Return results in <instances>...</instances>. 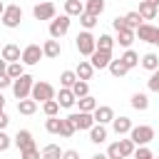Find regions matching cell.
<instances>
[{"instance_id":"7bdbcfd3","label":"cell","mask_w":159,"mask_h":159,"mask_svg":"<svg viewBox=\"0 0 159 159\" xmlns=\"http://www.w3.org/2000/svg\"><path fill=\"white\" fill-rule=\"evenodd\" d=\"M134 159H154V154H152L149 147H137L134 149Z\"/></svg>"},{"instance_id":"4fadbf2b","label":"cell","mask_w":159,"mask_h":159,"mask_svg":"<svg viewBox=\"0 0 159 159\" xmlns=\"http://www.w3.org/2000/svg\"><path fill=\"white\" fill-rule=\"evenodd\" d=\"M12 144H17V149H20V152H22V149H30V147H35L32 132H30V129H17V134H15Z\"/></svg>"},{"instance_id":"e575fe53","label":"cell","mask_w":159,"mask_h":159,"mask_svg":"<svg viewBox=\"0 0 159 159\" xmlns=\"http://www.w3.org/2000/svg\"><path fill=\"white\" fill-rule=\"evenodd\" d=\"M124 22H127V27H129V30H137V27L142 25V17H139V12H137V10H132V12H127V15H124Z\"/></svg>"},{"instance_id":"f5cc1de1","label":"cell","mask_w":159,"mask_h":159,"mask_svg":"<svg viewBox=\"0 0 159 159\" xmlns=\"http://www.w3.org/2000/svg\"><path fill=\"white\" fill-rule=\"evenodd\" d=\"M92 159H109V157H107V154H102V152H99V154H94V157H92Z\"/></svg>"},{"instance_id":"603a6c76","label":"cell","mask_w":159,"mask_h":159,"mask_svg":"<svg viewBox=\"0 0 159 159\" xmlns=\"http://www.w3.org/2000/svg\"><path fill=\"white\" fill-rule=\"evenodd\" d=\"M17 112L20 114H25V117H30V114H35L37 112V102L35 99H17Z\"/></svg>"},{"instance_id":"9c48e42d","label":"cell","mask_w":159,"mask_h":159,"mask_svg":"<svg viewBox=\"0 0 159 159\" xmlns=\"http://www.w3.org/2000/svg\"><path fill=\"white\" fill-rule=\"evenodd\" d=\"M70 119H72V124H75V129H84V132H89L92 127H94V117L89 114V112H72L70 114Z\"/></svg>"},{"instance_id":"d6986e66","label":"cell","mask_w":159,"mask_h":159,"mask_svg":"<svg viewBox=\"0 0 159 159\" xmlns=\"http://www.w3.org/2000/svg\"><path fill=\"white\" fill-rule=\"evenodd\" d=\"M75 75H77V80L87 82V80H92V75H94V67L89 65V60H80V65H77Z\"/></svg>"},{"instance_id":"2e32d148","label":"cell","mask_w":159,"mask_h":159,"mask_svg":"<svg viewBox=\"0 0 159 159\" xmlns=\"http://www.w3.org/2000/svg\"><path fill=\"white\" fill-rule=\"evenodd\" d=\"M139 17L142 20H157V15H159V7L154 5V2H147V0H139Z\"/></svg>"},{"instance_id":"ee69618b","label":"cell","mask_w":159,"mask_h":159,"mask_svg":"<svg viewBox=\"0 0 159 159\" xmlns=\"http://www.w3.org/2000/svg\"><path fill=\"white\" fill-rule=\"evenodd\" d=\"M147 87H149L152 92H159V70H154V72H152V77L147 80Z\"/></svg>"},{"instance_id":"5bb4252c","label":"cell","mask_w":159,"mask_h":159,"mask_svg":"<svg viewBox=\"0 0 159 159\" xmlns=\"http://www.w3.org/2000/svg\"><path fill=\"white\" fill-rule=\"evenodd\" d=\"M42 55L45 57H50V60H57L60 55H62V45H60V40H45L42 42Z\"/></svg>"},{"instance_id":"7c38bea8","label":"cell","mask_w":159,"mask_h":159,"mask_svg":"<svg viewBox=\"0 0 159 159\" xmlns=\"http://www.w3.org/2000/svg\"><path fill=\"white\" fill-rule=\"evenodd\" d=\"M55 99H57V104H60L62 109H70V107L77 104V97H75L72 89H67V87H60V92L55 94Z\"/></svg>"},{"instance_id":"3957f363","label":"cell","mask_w":159,"mask_h":159,"mask_svg":"<svg viewBox=\"0 0 159 159\" xmlns=\"http://www.w3.org/2000/svg\"><path fill=\"white\" fill-rule=\"evenodd\" d=\"M129 139L134 142V147H147V144L154 139V127H149V124L132 127V129H129Z\"/></svg>"},{"instance_id":"4dcf8cb0","label":"cell","mask_w":159,"mask_h":159,"mask_svg":"<svg viewBox=\"0 0 159 159\" xmlns=\"http://www.w3.org/2000/svg\"><path fill=\"white\" fill-rule=\"evenodd\" d=\"M5 75H7L10 80H17L20 75H25V65H22V62H10L7 70H5Z\"/></svg>"},{"instance_id":"d6a6232c","label":"cell","mask_w":159,"mask_h":159,"mask_svg":"<svg viewBox=\"0 0 159 159\" xmlns=\"http://www.w3.org/2000/svg\"><path fill=\"white\" fill-rule=\"evenodd\" d=\"M119 60H122V62H124V65H127V67H129V70H132V67H137V65H139V55H137V52H134V50H124V55H122V57H119Z\"/></svg>"},{"instance_id":"ffe728a7","label":"cell","mask_w":159,"mask_h":159,"mask_svg":"<svg viewBox=\"0 0 159 159\" xmlns=\"http://www.w3.org/2000/svg\"><path fill=\"white\" fill-rule=\"evenodd\" d=\"M82 12H84V2L82 0H65V15L67 17H75V15L80 17Z\"/></svg>"},{"instance_id":"484cf974","label":"cell","mask_w":159,"mask_h":159,"mask_svg":"<svg viewBox=\"0 0 159 159\" xmlns=\"http://www.w3.org/2000/svg\"><path fill=\"white\" fill-rule=\"evenodd\" d=\"M139 62H142V67H144V70H149V72L159 70V55H157V52H147Z\"/></svg>"},{"instance_id":"60d3db41","label":"cell","mask_w":159,"mask_h":159,"mask_svg":"<svg viewBox=\"0 0 159 159\" xmlns=\"http://www.w3.org/2000/svg\"><path fill=\"white\" fill-rule=\"evenodd\" d=\"M107 157H109V159H124V157H122V149H119V142H112V144L107 147Z\"/></svg>"},{"instance_id":"8992f818","label":"cell","mask_w":159,"mask_h":159,"mask_svg":"<svg viewBox=\"0 0 159 159\" xmlns=\"http://www.w3.org/2000/svg\"><path fill=\"white\" fill-rule=\"evenodd\" d=\"M134 35H137L142 42H149V45H157V47H159V27H157V25L142 22V25L134 30Z\"/></svg>"},{"instance_id":"681fc988","label":"cell","mask_w":159,"mask_h":159,"mask_svg":"<svg viewBox=\"0 0 159 159\" xmlns=\"http://www.w3.org/2000/svg\"><path fill=\"white\" fill-rule=\"evenodd\" d=\"M7 124H10V117L2 112V114H0V132H5V127H7Z\"/></svg>"},{"instance_id":"277c9868","label":"cell","mask_w":159,"mask_h":159,"mask_svg":"<svg viewBox=\"0 0 159 159\" xmlns=\"http://www.w3.org/2000/svg\"><path fill=\"white\" fill-rule=\"evenodd\" d=\"M55 87L50 84V82H42V80H37L35 84H32V92H30V99H35L37 104L40 102H47V99H55Z\"/></svg>"},{"instance_id":"f35d334b","label":"cell","mask_w":159,"mask_h":159,"mask_svg":"<svg viewBox=\"0 0 159 159\" xmlns=\"http://www.w3.org/2000/svg\"><path fill=\"white\" fill-rule=\"evenodd\" d=\"M119 149H122V157L127 159V157H132V154H134V149H137V147H134V142H132V139H119Z\"/></svg>"},{"instance_id":"5b68a950","label":"cell","mask_w":159,"mask_h":159,"mask_svg":"<svg viewBox=\"0 0 159 159\" xmlns=\"http://www.w3.org/2000/svg\"><path fill=\"white\" fill-rule=\"evenodd\" d=\"M0 22L5 27H10V30L20 27V22H22V7L20 5H5V12H2Z\"/></svg>"},{"instance_id":"ab89813d","label":"cell","mask_w":159,"mask_h":159,"mask_svg":"<svg viewBox=\"0 0 159 159\" xmlns=\"http://www.w3.org/2000/svg\"><path fill=\"white\" fill-rule=\"evenodd\" d=\"M97 20H99V17H94V15H89V12H82V15H80V22H82L84 30H92V27L97 25Z\"/></svg>"},{"instance_id":"f546056e","label":"cell","mask_w":159,"mask_h":159,"mask_svg":"<svg viewBox=\"0 0 159 159\" xmlns=\"http://www.w3.org/2000/svg\"><path fill=\"white\" fill-rule=\"evenodd\" d=\"M112 47H114V37L107 35V32H102V35L97 37V50H107V52H112Z\"/></svg>"},{"instance_id":"836d02e7","label":"cell","mask_w":159,"mask_h":159,"mask_svg":"<svg viewBox=\"0 0 159 159\" xmlns=\"http://www.w3.org/2000/svg\"><path fill=\"white\" fill-rule=\"evenodd\" d=\"M70 89H72V94H75L77 99H80V97H87V94H89V84H87V82H82V80H77V82H75V84H72Z\"/></svg>"},{"instance_id":"d590c367","label":"cell","mask_w":159,"mask_h":159,"mask_svg":"<svg viewBox=\"0 0 159 159\" xmlns=\"http://www.w3.org/2000/svg\"><path fill=\"white\" fill-rule=\"evenodd\" d=\"M75 82H77V75H75V70H65V72L60 75V84H62V87H67V89H70Z\"/></svg>"},{"instance_id":"9f6ffc18","label":"cell","mask_w":159,"mask_h":159,"mask_svg":"<svg viewBox=\"0 0 159 159\" xmlns=\"http://www.w3.org/2000/svg\"><path fill=\"white\" fill-rule=\"evenodd\" d=\"M154 159H159V157H154Z\"/></svg>"},{"instance_id":"8fae6325","label":"cell","mask_w":159,"mask_h":159,"mask_svg":"<svg viewBox=\"0 0 159 159\" xmlns=\"http://www.w3.org/2000/svg\"><path fill=\"white\" fill-rule=\"evenodd\" d=\"M109 62H112V52H107V50H94L89 55V65L94 70H104V67H109Z\"/></svg>"},{"instance_id":"7402d4cb","label":"cell","mask_w":159,"mask_h":159,"mask_svg":"<svg viewBox=\"0 0 159 159\" xmlns=\"http://www.w3.org/2000/svg\"><path fill=\"white\" fill-rule=\"evenodd\" d=\"M132 107H134L137 112H147V109H149V97H147L144 92H134V94H132Z\"/></svg>"},{"instance_id":"1f68e13d","label":"cell","mask_w":159,"mask_h":159,"mask_svg":"<svg viewBox=\"0 0 159 159\" xmlns=\"http://www.w3.org/2000/svg\"><path fill=\"white\" fill-rule=\"evenodd\" d=\"M77 129H75V124H72V119L70 117H65L62 122H60V137H65V139H70L72 134H75Z\"/></svg>"},{"instance_id":"b9f144b4","label":"cell","mask_w":159,"mask_h":159,"mask_svg":"<svg viewBox=\"0 0 159 159\" xmlns=\"http://www.w3.org/2000/svg\"><path fill=\"white\" fill-rule=\"evenodd\" d=\"M20 159H42V157H40V149L37 147H30V149H22L20 152Z\"/></svg>"},{"instance_id":"816d5d0a","label":"cell","mask_w":159,"mask_h":159,"mask_svg":"<svg viewBox=\"0 0 159 159\" xmlns=\"http://www.w3.org/2000/svg\"><path fill=\"white\" fill-rule=\"evenodd\" d=\"M5 112V97H2V92H0V114Z\"/></svg>"},{"instance_id":"d4e9b609","label":"cell","mask_w":159,"mask_h":159,"mask_svg":"<svg viewBox=\"0 0 159 159\" xmlns=\"http://www.w3.org/2000/svg\"><path fill=\"white\" fill-rule=\"evenodd\" d=\"M134 37H137V35H134V30H119L114 42H119L124 50H129V47H132V42H134Z\"/></svg>"},{"instance_id":"44dd1931","label":"cell","mask_w":159,"mask_h":159,"mask_svg":"<svg viewBox=\"0 0 159 159\" xmlns=\"http://www.w3.org/2000/svg\"><path fill=\"white\" fill-rule=\"evenodd\" d=\"M89 142H92V144L107 142V127H104V124H94V127L89 129Z\"/></svg>"},{"instance_id":"6da1fadb","label":"cell","mask_w":159,"mask_h":159,"mask_svg":"<svg viewBox=\"0 0 159 159\" xmlns=\"http://www.w3.org/2000/svg\"><path fill=\"white\" fill-rule=\"evenodd\" d=\"M75 47H77L80 55L89 57V55L97 50V37H94L89 30H82V32H77V37H75Z\"/></svg>"},{"instance_id":"bcb514c9","label":"cell","mask_w":159,"mask_h":159,"mask_svg":"<svg viewBox=\"0 0 159 159\" xmlns=\"http://www.w3.org/2000/svg\"><path fill=\"white\" fill-rule=\"evenodd\" d=\"M112 27H114L117 32H119V30H129L127 22H124V17H114V20H112Z\"/></svg>"},{"instance_id":"52a82bcc","label":"cell","mask_w":159,"mask_h":159,"mask_svg":"<svg viewBox=\"0 0 159 159\" xmlns=\"http://www.w3.org/2000/svg\"><path fill=\"white\" fill-rule=\"evenodd\" d=\"M70 22H72V20H70L67 15L52 17V20H50V27H47V30H50V37H52V40H60V37H65V35L70 32Z\"/></svg>"},{"instance_id":"f1b7e54d","label":"cell","mask_w":159,"mask_h":159,"mask_svg":"<svg viewBox=\"0 0 159 159\" xmlns=\"http://www.w3.org/2000/svg\"><path fill=\"white\" fill-rule=\"evenodd\" d=\"M107 70H109V72H112V75H114V77H124V75H127V72H129V67H127V65H124V62H122V60H112V62H109V67H107Z\"/></svg>"},{"instance_id":"db71d44e","label":"cell","mask_w":159,"mask_h":159,"mask_svg":"<svg viewBox=\"0 0 159 159\" xmlns=\"http://www.w3.org/2000/svg\"><path fill=\"white\" fill-rule=\"evenodd\" d=\"M2 12H5V2L0 0V17H2Z\"/></svg>"},{"instance_id":"30bf717a","label":"cell","mask_w":159,"mask_h":159,"mask_svg":"<svg viewBox=\"0 0 159 159\" xmlns=\"http://www.w3.org/2000/svg\"><path fill=\"white\" fill-rule=\"evenodd\" d=\"M32 15H35V20H52V17H57V7L52 2H40L32 7Z\"/></svg>"},{"instance_id":"9a60e30c","label":"cell","mask_w":159,"mask_h":159,"mask_svg":"<svg viewBox=\"0 0 159 159\" xmlns=\"http://www.w3.org/2000/svg\"><path fill=\"white\" fill-rule=\"evenodd\" d=\"M92 117H94V124H109L114 119V109L107 107V104H102V107H97L92 112Z\"/></svg>"},{"instance_id":"cb8c5ba5","label":"cell","mask_w":159,"mask_h":159,"mask_svg":"<svg viewBox=\"0 0 159 159\" xmlns=\"http://www.w3.org/2000/svg\"><path fill=\"white\" fill-rule=\"evenodd\" d=\"M82 2H84V12H89L94 17H99L104 12V0H82Z\"/></svg>"},{"instance_id":"ac0fdd59","label":"cell","mask_w":159,"mask_h":159,"mask_svg":"<svg viewBox=\"0 0 159 159\" xmlns=\"http://www.w3.org/2000/svg\"><path fill=\"white\" fill-rule=\"evenodd\" d=\"M134 124H132V119L129 117H114L112 119V129H114V134H129V129H132Z\"/></svg>"},{"instance_id":"6f0895ef","label":"cell","mask_w":159,"mask_h":159,"mask_svg":"<svg viewBox=\"0 0 159 159\" xmlns=\"http://www.w3.org/2000/svg\"><path fill=\"white\" fill-rule=\"evenodd\" d=\"M157 17H159V15H157Z\"/></svg>"},{"instance_id":"ba28073f","label":"cell","mask_w":159,"mask_h":159,"mask_svg":"<svg viewBox=\"0 0 159 159\" xmlns=\"http://www.w3.org/2000/svg\"><path fill=\"white\" fill-rule=\"evenodd\" d=\"M42 57H45V55H42V45H27V47H22L20 62L27 65V67H32V65H37Z\"/></svg>"},{"instance_id":"c3c4849f","label":"cell","mask_w":159,"mask_h":159,"mask_svg":"<svg viewBox=\"0 0 159 159\" xmlns=\"http://www.w3.org/2000/svg\"><path fill=\"white\" fill-rule=\"evenodd\" d=\"M62 159H80V152H75V149H65V152H62Z\"/></svg>"},{"instance_id":"f907efd6","label":"cell","mask_w":159,"mask_h":159,"mask_svg":"<svg viewBox=\"0 0 159 159\" xmlns=\"http://www.w3.org/2000/svg\"><path fill=\"white\" fill-rule=\"evenodd\" d=\"M5 70H7V62L0 57V75H5Z\"/></svg>"},{"instance_id":"7a4b0ae2","label":"cell","mask_w":159,"mask_h":159,"mask_svg":"<svg viewBox=\"0 0 159 159\" xmlns=\"http://www.w3.org/2000/svg\"><path fill=\"white\" fill-rule=\"evenodd\" d=\"M32 84H35V77H30L27 72L20 75L17 80H12V94H15V99H27L30 92H32Z\"/></svg>"},{"instance_id":"11a10c76","label":"cell","mask_w":159,"mask_h":159,"mask_svg":"<svg viewBox=\"0 0 159 159\" xmlns=\"http://www.w3.org/2000/svg\"><path fill=\"white\" fill-rule=\"evenodd\" d=\"M147 2H154V5H157V7H159V0H147Z\"/></svg>"},{"instance_id":"8d00e7d4","label":"cell","mask_w":159,"mask_h":159,"mask_svg":"<svg viewBox=\"0 0 159 159\" xmlns=\"http://www.w3.org/2000/svg\"><path fill=\"white\" fill-rule=\"evenodd\" d=\"M42 112H45L47 117H57V112H60L57 99H47V102H42Z\"/></svg>"},{"instance_id":"74e56055","label":"cell","mask_w":159,"mask_h":159,"mask_svg":"<svg viewBox=\"0 0 159 159\" xmlns=\"http://www.w3.org/2000/svg\"><path fill=\"white\" fill-rule=\"evenodd\" d=\"M60 122H62L60 117H47V119H45V129H47L50 134H60Z\"/></svg>"},{"instance_id":"f6af8a7d","label":"cell","mask_w":159,"mask_h":159,"mask_svg":"<svg viewBox=\"0 0 159 159\" xmlns=\"http://www.w3.org/2000/svg\"><path fill=\"white\" fill-rule=\"evenodd\" d=\"M10 144H12V139H10L5 132H0V152H7V149H10Z\"/></svg>"},{"instance_id":"83f0119b","label":"cell","mask_w":159,"mask_h":159,"mask_svg":"<svg viewBox=\"0 0 159 159\" xmlns=\"http://www.w3.org/2000/svg\"><path fill=\"white\" fill-rule=\"evenodd\" d=\"M40 157L42 159H62V149L57 144H45L42 152H40Z\"/></svg>"},{"instance_id":"4316f807","label":"cell","mask_w":159,"mask_h":159,"mask_svg":"<svg viewBox=\"0 0 159 159\" xmlns=\"http://www.w3.org/2000/svg\"><path fill=\"white\" fill-rule=\"evenodd\" d=\"M77 104H80V112H89V114H92V112L99 107V104H97V99H94L92 94H87V97H80V99H77Z\"/></svg>"},{"instance_id":"e0dca14e","label":"cell","mask_w":159,"mask_h":159,"mask_svg":"<svg viewBox=\"0 0 159 159\" xmlns=\"http://www.w3.org/2000/svg\"><path fill=\"white\" fill-rule=\"evenodd\" d=\"M20 55H22V50H20L17 45L7 42V45L2 47V55H0V57H2V60H5L7 65H10V62H20Z\"/></svg>"},{"instance_id":"7dc6e473","label":"cell","mask_w":159,"mask_h":159,"mask_svg":"<svg viewBox=\"0 0 159 159\" xmlns=\"http://www.w3.org/2000/svg\"><path fill=\"white\" fill-rule=\"evenodd\" d=\"M5 87H12V80H10L7 75H0V92H2Z\"/></svg>"}]
</instances>
